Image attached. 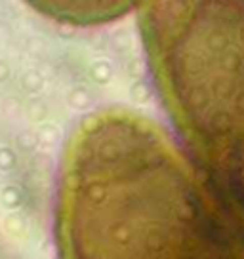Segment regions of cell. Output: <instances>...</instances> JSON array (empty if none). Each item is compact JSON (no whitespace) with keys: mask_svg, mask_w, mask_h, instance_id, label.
<instances>
[{"mask_svg":"<svg viewBox=\"0 0 244 259\" xmlns=\"http://www.w3.org/2000/svg\"><path fill=\"white\" fill-rule=\"evenodd\" d=\"M139 27L174 128L244 223V0H147Z\"/></svg>","mask_w":244,"mask_h":259,"instance_id":"7a4b0ae2","label":"cell"},{"mask_svg":"<svg viewBox=\"0 0 244 259\" xmlns=\"http://www.w3.org/2000/svg\"><path fill=\"white\" fill-rule=\"evenodd\" d=\"M42 16L59 23L92 27L130 14L143 0H27Z\"/></svg>","mask_w":244,"mask_h":259,"instance_id":"3957f363","label":"cell"},{"mask_svg":"<svg viewBox=\"0 0 244 259\" xmlns=\"http://www.w3.org/2000/svg\"><path fill=\"white\" fill-rule=\"evenodd\" d=\"M61 259H244V223L158 124L130 111L84 120L56 204Z\"/></svg>","mask_w":244,"mask_h":259,"instance_id":"6da1fadb","label":"cell"}]
</instances>
